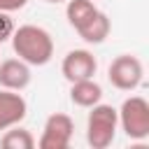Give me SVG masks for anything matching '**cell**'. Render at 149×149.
Masks as SVG:
<instances>
[{"mask_svg": "<svg viewBox=\"0 0 149 149\" xmlns=\"http://www.w3.org/2000/svg\"><path fill=\"white\" fill-rule=\"evenodd\" d=\"M9 40H12L14 54L28 65H47L54 58V37L42 26H35V23L19 26L14 28Z\"/></svg>", "mask_w": 149, "mask_h": 149, "instance_id": "1", "label": "cell"}, {"mask_svg": "<svg viewBox=\"0 0 149 149\" xmlns=\"http://www.w3.org/2000/svg\"><path fill=\"white\" fill-rule=\"evenodd\" d=\"M88 119H86V142L93 149H107L119 130V114L112 105L95 102L88 107Z\"/></svg>", "mask_w": 149, "mask_h": 149, "instance_id": "2", "label": "cell"}, {"mask_svg": "<svg viewBox=\"0 0 149 149\" xmlns=\"http://www.w3.org/2000/svg\"><path fill=\"white\" fill-rule=\"evenodd\" d=\"M119 114V126L130 140H147L149 137V102L142 95H130L121 102L116 109Z\"/></svg>", "mask_w": 149, "mask_h": 149, "instance_id": "3", "label": "cell"}, {"mask_svg": "<svg viewBox=\"0 0 149 149\" xmlns=\"http://www.w3.org/2000/svg\"><path fill=\"white\" fill-rule=\"evenodd\" d=\"M107 79L119 91H135L144 79V65L133 54L116 56L107 68Z\"/></svg>", "mask_w": 149, "mask_h": 149, "instance_id": "4", "label": "cell"}, {"mask_svg": "<svg viewBox=\"0 0 149 149\" xmlns=\"http://www.w3.org/2000/svg\"><path fill=\"white\" fill-rule=\"evenodd\" d=\"M72 135H74V121L63 112H54L51 116H47L42 135L35 144L40 149H65L70 147Z\"/></svg>", "mask_w": 149, "mask_h": 149, "instance_id": "5", "label": "cell"}, {"mask_svg": "<svg viewBox=\"0 0 149 149\" xmlns=\"http://www.w3.org/2000/svg\"><path fill=\"white\" fill-rule=\"evenodd\" d=\"M61 72L70 84L79 79H91L98 72V61L88 49H72L65 54L61 63Z\"/></svg>", "mask_w": 149, "mask_h": 149, "instance_id": "6", "label": "cell"}, {"mask_svg": "<svg viewBox=\"0 0 149 149\" xmlns=\"http://www.w3.org/2000/svg\"><path fill=\"white\" fill-rule=\"evenodd\" d=\"M26 114H28V102L21 95V91L0 88V130L21 123Z\"/></svg>", "mask_w": 149, "mask_h": 149, "instance_id": "7", "label": "cell"}, {"mask_svg": "<svg viewBox=\"0 0 149 149\" xmlns=\"http://www.w3.org/2000/svg\"><path fill=\"white\" fill-rule=\"evenodd\" d=\"M30 65L21 58H7L0 61V86L9 91H23L30 84Z\"/></svg>", "mask_w": 149, "mask_h": 149, "instance_id": "8", "label": "cell"}, {"mask_svg": "<svg viewBox=\"0 0 149 149\" xmlns=\"http://www.w3.org/2000/svg\"><path fill=\"white\" fill-rule=\"evenodd\" d=\"M70 100L79 107H93L95 102L102 100V86L91 77V79H79L70 84Z\"/></svg>", "mask_w": 149, "mask_h": 149, "instance_id": "9", "label": "cell"}, {"mask_svg": "<svg viewBox=\"0 0 149 149\" xmlns=\"http://www.w3.org/2000/svg\"><path fill=\"white\" fill-rule=\"evenodd\" d=\"M65 16H68V23L79 33L100 9L95 7L93 0H65Z\"/></svg>", "mask_w": 149, "mask_h": 149, "instance_id": "10", "label": "cell"}, {"mask_svg": "<svg viewBox=\"0 0 149 149\" xmlns=\"http://www.w3.org/2000/svg\"><path fill=\"white\" fill-rule=\"evenodd\" d=\"M109 30H112V23L107 19L105 12H98L81 30H79V37L86 42V44H102L107 37H109Z\"/></svg>", "mask_w": 149, "mask_h": 149, "instance_id": "11", "label": "cell"}, {"mask_svg": "<svg viewBox=\"0 0 149 149\" xmlns=\"http://www.w3.org/2000/svg\"><path fill=\"white\" fill-rule=\"evenodd\" d=\"M0 144L5 149H33L35 147V137H33V133L28 128H21L16 123V126H12V128H7L2 133Z\"/></svg>", "mask_w": 149, "mask_h": 149, "instance_id": "12", "label": "cell"}, {"mask_svg": "<svg viewBox=\"0 0 149 149\" xmlns=\"http://www.w3.org/2000/svg\"><path fill=\"white\" fill-rule=\"evenodd\" d=\"M14 21H12V16L7 14V12H0V44L2 42H7L9 37H12V33H14Z\"/></svg>", "mask_w": 149, "mask_h": 149, "instance_id": "13", "label": "cell"}, {"mask_svg": "<svg viewBox=\"0 0 149 149\" xmlns=\"http://www.w3.org/2000/svg\"><path fill=\"white\" fill-rule=\"evenodd\" d=\"M28 5V0H0V12H7V14H12V12H19V9H23Z\"/></svg>", "mask_w": 149, "mask_h": 149, "instance_id": "14", "label": "cell"}, {"mask_svg": "<svg viewBox=\"0 0 149 149\" xmlns=\"http://www.w3.org/2000/svg\"><path fill=\"white\" fill-rule=\"evenodd\" d=\"M47 2H51V5H58V2H65V0H47Z\"/></svg>", "mask_w": 149, "mask_h": 149, "instance_id": "15", "label": "cell"}]
</instances>
